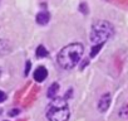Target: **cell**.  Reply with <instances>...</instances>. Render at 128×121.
<instances>
[{
	"label": "cell",
	"instance_id": "6da1fadb",
	"mask_svg": "<svg viewBox=\"0 0 128 121\" xmlns=\"http://www.w3.org/2000/svg\"><path fill=\"white\" fill-rule=\"evenodd\" d=\"M84 48L80 43H72L67 47H64L58 54V63L64 70L74 68L83 55Z\"/></svg>",
	"mask_w": 128,
	"mask_h": 121
},
{
	"label": "cell",
	"instance_id": "7a4b0ae2",
	"mask_svg": "<svg viewBox=\"0 0 128 121\" xmlns=\"http://www.w3.org/2000/svg\"><path fill=\"white\" fill-rule=\"evenodd\" d=\"M70 116L69 106L66 100L54 98L46 110V118L49 121H68Z\"/></svg>",
	"mask_w": 128,
	"mask_h": 121
},
{
	"label": "cell",
	"instance_id": "3957f363",
	"mask_svg": "<svg viewBox=\"0 0 128 121\" xmlns=\"http://www.w3.org/2000/svg\"><path fill=\"white\" fill-rule=\"evenodd\" d=\"M114 29L110 23L106 20H98L93 24L90 32V40L96 44H103L108 38L112 37Z\"/></svg>",
	"mask_w": 128,
	"mask_h": 121
},
{
	"label": "cell",
	"instance_id": "277c9868",
	"mask_svg": "<svg viewBox=\"0 0 128 121\" xmlns=\"http://www.w3.org/2000/svg\"><path fill=\"white\" fill-rule=\"evenodd\" d=\"M109 105H110V95L106 93V95H103V96L100 97V100H99V102H98V108H99L100 112H104V111L108 110Z\"/></svg>",
	"mask_w": 128,
	"mask_h": 121
},
{
	"label": "cell",
	"instance_id": "5b68a950",
	"mask_svg": "<svg viewBox=\"0 0 128 121\" xmlns=\"http://www.w3.org/2000/svg\"><path fill=\"white\" fill-rule=\"evenodd\" d=\"M48 76V71L44 68V67H38L36 71L34 72V80L36 82H43Z\"/></svg>",
	"mask_w": 128,
	"mask_h": 121
},
{
	"label": "cell",
	"instance_id": "8992f818",
	"mask_svg": "<svg viewBox=\"0 0 128 121\" xmlns=\"http://www.w3.org/2000/svg\"><path fill=\"white\" fill-rule=\"evenodd\" d=\"M49 14L46 13V12H40L38 15H36V23L38 24H42V25H44V24H48V22H49Z\"/></svg>",
	"mask_w": 128,
	"mask_h": 121
},
{
	"label": "cell",
	"instance_id": "52a82bcc",
	"mask_svg": "<svg viewBox=\"0 0 128 121\" xmlns=\"http://www.w3.org/2000/svg\"><path fill=\"white\" fill-rule=\"evenodd\" d=\"M58 90H59V85L58 83H53L50 87H49V90H48V97L49 98H55V96H56V93H58Z\"/></svg>",
	"mask_w": 128,
	"mask_h": 121
},
{
	"label": "cell",
	"instance_id": "ba28073f",
	"mask_svg": "<svg viewBox=\"0 0 128 121\" xmlns=\"http://www.w3.org/2000/svg\"><path fill=\"white\" fill-rule=\"evenodd\" d=\"M36 55L38 57H46L48 55V50L43 47V45H39L36 48Z\"/></svg>",
	"mask_w": 128,
	"mask_h": 121
},
{
	"label": "cell",
	"instance_id": "9c48e42d",
	"mask_svg": "<svg viewBox=\"0 0 128 121\" xmlns=\"http://www.w3.org/2000/svg\"><path fill=\"white\" fill-rule=\"evenodd\" d=\"M102 45H103V44H97V45H94L93 49H92V52H90V57H94V55L99 52V49L102 48Z\"/></svg>",
	"mask_w": 128,
	"mask_h": 121
},
{
	"label": "cell",
	"instance_id": "30bf717a",
	"mask_svg": "<svg viewBox=\"0 0 128 121\" xmlns=\"http://www.w3.org/2000/svg\"><path fill=\"white\" fill-rule=\"evenodd\" d=\"M5 100H6V95L3 91H0V102H4Z\"/></svg>",
	"mask_w": 128,
	"mask_h": 121
},
{
	"label": "cell",
	"instance_id": "8fae6325",
	"mask_svg": "<svg viewBox=\"0 0 128 121\" xmlns=\"http://www.w3.org/2000/svg\"><path fill=\"white\" fill-rule=\"evenodd\" d=\"M18 113H19V110H16V108H15V110H12V112H9L10 116H15V115H18Z\"/></svg>",
	"mask_w": 128,
	"mask_h": 121
},
{
	"label": "cell",
	"instance_id": "7c38bea8",
	"mask_svg": "<svg viewBox=\"0 0 128 121\" xmlns=\"http://www.w3.org/2000/svg\"><path fill=\"white\" fill-rule=\"evenodd\" d=\"M29 70H30V62H26V68H25V75L29 73Z\"/></svg>",
	"mask_w": 128,
	"mask_h": 121
},
{
	"label": "cell",
	"instance_id": "4fadbf2b",
	"mask_svg": "<svg viewBox=\"0 0 128 121\" xmlns=\"http://www.w3.org/2000/svg\"><path fill=\"white\" fill-rule=\"evenodd\" d=\"M0 113H2V110H0Z\"/></svg>",
	"mask_w": 128,
	"mask_h": 121
}]
</instances>
